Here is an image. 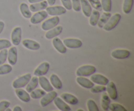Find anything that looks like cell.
Returning <instances> with one entry per match:
<instances>
[{"label": "cell", "instance_id": "cell-11", "mask_svg": "<svg viewBox=\"0 0 134 111\" xmlns=\"http://www.w3.org/2000/svg\"><path fill=\"white\" fill-rule=\"evenodd\" d=\"M22 38V28L20 27H16L13 29L11 33L12 43L14 45H19Z\"/></svg>", "mask_w": 134, "mask_h": 111}, {"label": "cell", "instance_id": "cell-40", "mask_svg": "<svg viewBox=\"0 0 134 111\" xmlns=\"http://www.w3.org/2000/svg\"><path fill=\"white\" fill-rule=\"evenodd\" d=\"M11 46V43L7 39H0V50Z\"/></svg>", "mask_w": 134, "mask_h": 111}, {"label": "cell", "instance_id": "cell-24", "mask_svg": "<svg viewBox=\"0 0 134 111\" xmlns=\"http://www.w3.org/2000/svg\"><path fill=\"white\" fill-rule=\"evenodd\" d=\"M80 2H81V7L84 15L86 17H89L92 11V6L89 3L88 0H80Z\"/></svg>", "mask_w": 134, "mask_h": 111}, {"label": "cell", "instance_id": "cell-43", "mask_svg": "<svg viewBox=\"0 0 134 111\" xmlns=\"http://www.w3.org/2000/svg\"><path fill=\"white\" fill-rule=\"evenodd\" d=\"M10 106V102L8 101H0V111H5L7 108Z\"/></svg>", "mask_w": 134, "mask_h": 111}, {"label": "cell", "instance_id": "cell-19", "mask_svg": "<svg viewBox=\"0 0 134 111\" xmlns=\"http://www.w3.org/2000/svg\"><path fill=\"white\" fill-rule=\"evenodd\" d=\"M38 80H39V83L40 84L41 87L44 91H47V92H49V91H51L53 90V86L51 85V82L48 81V80L45 77L40 76L38 78Z\"/></svg>", "mask_w": 134, "mask_h": 111}, {"label": "cell", "instance_id": "cell-15", "mask_svg": "<svg viewBox=\"0 0 134 111\" xmlns=\"http://www.w3.org/2000/svg\"><path fill=\"white\" fill-rule=\"evenodd\" d=\"M54 103L56 105V107L58 108L60 110L62 111H70L71 110V107L63 100L62 98L56 96L53 100Z\"/></svg>", "mask_w": 134, "mask_h": 111}, {"label": "cell", "instance_id": "cell-46", "mask_svg": "<svg viewBox=\"0 0 134 111\" xmlns=\"http://www.w3.org/2000/svg\"><path fill=\"white\" fill-rule=\"evenodd\" d=\"M27 1L30 3H35L41 2V1H44V0H27Z\"/></svg>", "mask_w": 134, "mask_h": 111}, {"label": "cell", "instance_id": "cell-38", "mask_svg": "<svg viewBox=\"0 0 134 111\" xmlns=\"http://www.w3.org/2000/svg\"><path fill=\"white\" fill-rule=\"evenodd\" d=\"M7 54L8 50H7V48L1 50L0 51V65H3L6 61L7 59Z\"/></svg>", "mask_w": 134, "mask_h": 111}, {"label": "cell", "instance_id": "cell-34", "mask_svg": "<svg viewBox=\"0 0 134 111\" xmlns=\"http://www.w3.org/2000/svg\"><path fill=\"white\" fill-rule=\"evenodd\" d=\"M109 110L111 111H126L125 107L119 103H110Z\"/></svg>", "mask_w": 134, "mask_h": 111}, {"label": "cell", "instance_id": "cell-13", "mask_svg": "<svg viewBox=\"0 0 134 111\" xmlns=\"http://www.w3.org/2000/svg\"><path fill=\"white\" fill-rule=\"evenodd\" d=\"M106 91H107L109 97L113 100H116L118 98V92L115 84L113 82H109L106 87Z\"/></svg>", "mask_w": 134, "mask_h": 111}, {"label": "cell", "instance_id": "cell-20", "mask_svg": "<svg viewBox=\"0 0 134 111\" xmlns=\"http://www.w3.org/2000/svg\"><path fill=\"white\" fill-rule=\"evenodd\" d=\"M48 7V3L47 1H42L41 2L35 3H31V5H30V10H31V12H38L40 11V10H44L46 8Z\"/></svg>", "mask_w": 134, "mask_h": 111}, {"label": "cell", "instance_id": "cell-45", "mask_svg": "<svg viewBox=\"0 0 134 111\" xmlns=\"http://www.w3.org/2000/svg\"><path fill=\"white\" fill-rule=\"evenodd\" d=\"M47 1L48 3V4H49L51 6L54 5L55 3H56V0H47Z\"/></svg>", "mask_w": 134, "mask_h": 111}, {"label": "cell", "instance_id": "cell-35", "mask_svg": "<svg viewBox=\"0 0 134 111\" xmlns=\"http://www.w3.org/2000/svg\"><path fill=\"white\" fill-rule=\"evenodd\" d=\"M13 70V67L9 64H3L0 65V75L8 74Z\"/></svg>", "mask_w": 134, "mask_h": 111}, {"label": "cell", "instance_id": "cell-44", "mask_svg": "<svg viewBox=\"0 0 134 111\" xmlns=\"http://www.w3.org/2000/svg\"><path fill=\"white\" fill-rule=\"evenodd\" d=\"M4 27H5V24H4V22H2V21H0V34L2 33Z\"/></svg>", "mask_w": 134, "mask_h": 111}, {"label": "cell", "instance_id": "cell-1", "mask_svg": "<svg viewBox=\"0 0 134 111\" xmlns=\"http://www.w3.org/2000/svg\"><path fill=\"white\" fill-rule=\"evenodd\" d=\"M96 68L92 65H85L77 69L76 74L78 77H89L96 73Z\"/></svg>", "mask_w": 134, "mask_h": 111}, {"label": "cell", "instance_id": "cell-22", "mask_svg": "<svg viewBox=\"0 0 134 111\" xmlns=\"http://www.w3.org/2000/svg\"><path fill=\"white\" fill-rule=\"evenodd\" d=\"M16 95L24 103H27L30 101V95H29L27 91L22 88H16L15 90Z\"/></svg>", "mask_w": 134, "mask_h": 111}, {"label": "cell", "instance_id": "cell-4", "mask_svg": "<svg viewBox=\"0 0 134 111\" xmlns=\"http://www.w3.org/2000/svg\"><path fill=\"white\" fill-rule=\"evenodd\" d=\"M59 22H60V18L58 16H54L52 18H49L43 22L41 24V28L44 31H48L58 26Z\"/></svg>", "mask_w": 134, "mask_h": 111}, {"label": "cell", "instance_id": "cell-27", "mask_svg": "<svg viewBox=\"0 0 134 111\" xmlns=\"http://www.w3.org/2000/svg\"><path fill=\"white\" fill-rule=\"evenodd\" d=\"M111 103V99L109 97L108 94L104 91L102 95V99H101V106L103 110L107 111L109 110V107Z\"/></svg>", "mask_w": 134, "mask_h": 111}, {"label": "cell", "instance_id": "cell-14", "mask_svg": "<svg viewBox=\"0 0 134 111\" xmlns=\"http://www.w3.org/2000/svg\"><path fill=\"white\" fill-rule=\"evenodd\" d=\"M17 58H18V53H17V48L16 46L10 47L8 51L7 59L9 64L10 65H14L16 63Z\"/></svg>", "mask_w": 134, "mask_h": 111}, {"label": "cell", "instance_id": "cell-33", "mask_svg": "<svg viewBox=\"0 0 134 111\" xmlns=\"http://www.w3.org/2000/svg\"><path fill=\"white\" fill-rule=\"evenodd\" d=\"M102 8L105 12H110L112 9V1L111 0H102L101 1Z\"/></svg>", "mask_w": 134, "mask_h": 111}, {"label": "cell", "instance_id": "cell-31", "mask_svg": "<svg viewBox=\"0 0 134 111\" xmlns=\"http://www.w3.org/2000/svg\"><path fill=\"white\" fill-rule=\"evenodd\" d=\"M133 5V0H124L122 10L125 14H129L132 10Z\"/></svg>", "mask_w": 134, "mask_h": 111}, {"label": "cell", "instance_id": "cell-2", "mask_svg": "<svg viewBox=\"0 0 134 111\" xmlns=\"http://www.w3.org/2000/svg\"><path fill=\"white\" fill-rule=\"evenodd\" d=\"M121 20V15L119 13H115L113 16H111L105 24L103 26V30L105 31H111L113 30Z\"/></svg>", "mask_w": 134, "mask_h": 111}, {"label": "cell", "instance_id": "cell-37", "mask_svg": "<svg viewBox=\"0 0 134 111\" xmlns=\"http://www.w3.org/2000/svg\"><path fill=\"white\" fill-rule=\"evenodd\" d=\"M106 91V87L105 86L103 85H99V86H93L90 88V91L94 94H96V93H101L104 92Z\"/></svg>", "mask_w": 134, "mask_h": 111}, {"label": "cell", "instance_id": "cell-8", "mask_svg": "<svg viewBox=\"0 0 134 111\" xmlns=\"http://www.w3.org/2000/svg\"><path fill=\"white\" fill-rule=\"evenodd\" d=\"M57 93L54 91H49L48 94H46L45 95H43L41 97V99L40 101L41 105L43 107H46L48 104H49L51 102L53 101L54 98L57 96Z\"/></svg>", "mask_w": 134, "mask_h": 111}, {"label": "cell", "instance_id": "cell-7", "mask_svg": "<svg viewBox=\"0 0 134 111\" xmlns=\"http://www.w3.org/2000/svg\"><path fill=\"white\" fill-rule=\"evenodd\" d=\"M111 56L117 60H124L130 56V52L126 49H116L113 51Z\"/></svg>", "mask_w": 134, "mask_h": 111}, {"label": "cell", "instance_id": "cell-16", "mask_svg": "<svg viewBox=\"0 0 134 111\" xmlns=\"http://www.w3.org/2000/svg\"><path fill=\"white\" fill-rule=\"evenodd\" d=\"M52 45L54 47L55 49L58 51V52L61 54H65L67 52V48L63 42L60 40V38L56 37L53 38L52 40Z\"/></svg>", "mask_w": 134, "mask_h": 111}, {"label": "cell", "instance_id": "cell-29", "mask_svg": "<svg viewBox=\"0 0 134 111\" xmlns=\"http://www.w3.org/2000/svg\"><path fill=\"white\" fill-rule=\"evenodd\" d=\"M90 20H89V22L90 24L92 26H95L97 25L99 18L100 17V13L98 10H94L92 11L91 14L90 16Z\"/></svg>", "mask_w": 134, "mask_h": 111}, {"label": "cell", "instance_id": "cell-5", "mask_svg": "<svg viewBox=\"0 0 134 111\" xmlns=\"http://www.w3.org/2000/svg\"><path fill=\"white\" fill-rule=\"evenodd\" d=\"M46 12L51 16H59L66 13V9L62 6H50L46 8Z\"/></svg>", "mask_w": 134, "mask_h": 111}, {"label": "cell", "instance_id": "cell-41", "mask_svg": "<svg viewBox=\"0 0 134 111\" xmlns=\"http://www.w3.org/2000/svg\"><path fill=\"white\" fill-rule=\"evenodd\" d=\"M72 4V9L76 12H79L81 10V2L80 0H71Z\"/></svg>", "mask_w": 134, "mask_h": 111}, {"label": "cell", "instance_id": "cell-30", "mask_svg": "<svg viewBox=\"0 0 134 111\" xmlns=\"http://www.w3.org/2000/svg\"><path fill=\"white\" fill-rule=\"evenodd\" d=\"M111 16V14L110 13V12H104L102 15V16L99 17V20H98V23H97L98 27H100V28H103V26L105 24L106 22L108 21V20L109 19Z\"/></svg>", "mask_w": 134, "mask_h": 111}, {"label": "cell", "instance_id": "cell-18", "mask_svg": "<svg viewBox=\"0 0 134 111\" xmlns=\"http://www.w3.org/2000/svg\"><path fill=\"white\" fill-rule=\"evenodd\" d=\"M22 43L25 48L31 50H37L40 48L39 43L31 39H24L22 40Z\"/></svg>", "mask_w": 134, "mask_h": 111}, {"label": "cell", "instance_id": "cell-3", "mask_svg": "<svg viewBox=\"0 0 134 111\" xmlns=\"http://www.w3.org/2000/svg\"><path fill=\"white\" fill-rule=\"evenodd\" d=\"M31 78V75L30 73H27L24 75L21 76V77H18L16 79L14 80L13 82V87L14 88H22V87H25L29 81L30 80Z\"/></svg>", "mask_w": 134, "mask_h": 111}, {"label": "cell", "instance_id": "cell-21", "mask_svg": "<svg viewBox=\"0 0 134 111\" xmlns=\"http://www.w3.org/2000/svg\"><path fill=\"white\" fill-rule=\"evenodd\" d=\"M76 81L80 86L85 88L90 89L94 86V82L85 77H78L76 78Z\"/></svg>", "mask_w": 134, "mask_h": 111}, {"label": "cell", "instance_id": "cell-17", "mask_svg": "<svg viewBox=\"0 0 134 111\" xmlns=\"http://www.w3.org/2000/svg\"><path fill=\"white\" fill-rule=\"evenodd\" d=\"M63 31V27L61 26H56L54 28L48 30L45 34V37L47 39H52L58 36L62 33Z\"/></svg>", "mask_w": 134, "mask_h": 111}, {"label": "cell", "instance_id": "cell-23", "mask_svg": "<svg viewBox=\"0 0 134 111\" xmlns=\"http://www.w3.org/2000/svg\"><path fill=\"white\" fill-rule=\"evenodd\" d=\"M61 98L64 101L72 105L77 104L79 103L78 99L75 95H73V94H68V93H64L62 94Z\"/></svg>", "mask_w": 134, "mask_h": 111}, {"label": "cell", "instance_id": "cell-32", "mask_svg": "<svg viewBox=\"0 0 134 111\" xmlns=\"http://www.w3.org/2000/svg\"><path fill=\"white\" fill-rule=\"evenodd\" d=\"M46 94L45 91L41 89H35L30 92V97L33 99H40Z\"/></svg>", "mask_w": 134, "mask_h": 111}, {"label": "cell", "instance_id": "cell-26", "mask_svg": "<svg viewBox=\"0 0 134 111\" xmlns=\"http://www.w3.org/2000/svg\"><path fill=\"white\" fill-rule=\"evenodd\" d=\"M38 84H39L38 77H37V76H35V77H33L32 78H31L30 80L29 81L27 84L26 86V90L27 91V92L30 93L31 91L35 90V89L37 87Z\"/></svg>", "mask_w": 134, "mask_h": 111}, {"label": "cell", "instance_id": "cell-10", "mask_svg": "<svg viewBox=\"0 0 134 111\" xmlns=\"http://www.w3.org/2000/svg\"><path fill=\"white\" fill-rule=\"evenodd\" d=\"M50 67L51 66H50L49 63L47 62V61L43 62L35 69L34 72V75L37 76V77L45 75L49 71Z\"/></svg>", "mask_w": 134, "mask_h": 111}, {"label": "cell", "instance_id": "cell-25", "mask_svg": "<svg viewBox=\"0 0 134 111\" xmlns=\"http://www.w3.org/2000/svg\"><path fill=\"white\" fill-rule=\"evenodd\" d=\"M50 81H51V85L56 89L60 90L62 87V82L56 74H51L50 77Z\"/></svg>", "mask_w": 134, "mask_h": 111}, {"label": "cell", "instance_id": "cell-12", "mask_svg": "<svg viewBox=\"0 0 134 111\" xmlns=\"http://www.w3.org/2000/svg\"><path fill=\"white\" fill-rule=\"evenodd\" d=\"M90 80L97 84L103 85V86H106L109 82L108 78L105 76L101 74H94V73L90 77Z\"/></svg>", "mask_w": 134, "mask_h": 111}, {"label": "cell", "instance_id": "cell-47", "mask_svg": "<svg viewBox=\"0 0 134 111\" xmlns=\"http://www.w3.org/2000/svg\"><path fill=\"white\" fill-rule=\"evenodd\" d=\"M13 110L14 111H22V109L20 107H19V106H16V107L13 108Z\"/></svg>", "mask_w": 134, "mask_h": 111}, {"label": "cell", "instance_id": "cell-48", "mask_svg": "<svg viewBox=\"0 0 134 111\" xmlns=\"http://www.w3.org/2000/svg\"><path fill=\"white\" fill-rule=\"evenodd\" d=\"M77 111H84V110L82 109H78L77 110Z\"/></svg>", "mask_w": 134, "mask_h": 111}, {"label": "cell", "instance_id": "cell-39", "mask_svg": "<svg viewBox=\"0 0 134 111\" xmlns=\"http://www.w3.org/2000/svg\"><path fill=\"white\" fill-rule=\"evenodd\" d=\"M88 1L90 4V5L94 7L96 10H100L102 9V4L99 0H88Z\"/></svg>", "mask_w": 134, "mask_h": 111}, {"label": "cell", "instance_id": "cell-9", "mask_svg": "<svg viewBox=\"0 0 134 111\" xmlns=\"http://www.w3.org/2000/svg\"><path fill=\"white\" fill-rule=\"evenodd\" d=\"M63 43L69 48H79L82 46V43L80 39L74 38H68L63 40Z\"/></svg>", "mask_w": 134, "mask_h": 111}, {"label": "cell", "instance_id": "cell-28", "mask_svg": "<svg viewBox=\"0 0 134 111\" xmlns=\"http://www.w3.org/2000/svg\"><path fill=\"white\" fill-rule=\"evenodd\" d=\"M20 10L24 18H30L31 16V12L29 9V7L26 3H22L20 5Z\"/></svg>", "mask_w": 134, "mask_h": 111}, {"label": "cell", "instance_id": "cell-42", "mask_svg": "<svg viewBox=\"0 0 134 111\" xmlns=\"http://www.w3.org/2000/svg\"><path fill=\"white\" fill-rule=\"evenodd\" d=\"M60 1H61L62 5H64V7L65 8L66 10H71L72 4L71 0H60Z\"/></svg>", "mask_w": 134, "mask_h": 111}, {"label": "cell", "instance_id": "cell-6", "mask_svg": "<svg viewBox=\"0 0 134 111\" xmlns=\"http://www.w3.org/2000/svg\"><path fill=\"white\" fill-rule=\"evenodd\" d=\"M48 16V14L45 10H40L31 16L30 18V22L33 24H37L44 20Z\"/></svg>", "mask_w": 134, "mask_h": 111}, {"label": "cell", "instance_id": "cell-36", "mask_svg": "<svg viewBox=\"0 0 134 111\" xmlns=\"http://www.w3.org/2000/svg\"><path fill=\"white\" fill-rule=\"evenodd\" d=\"M87 107L89 111H99V108L96 102L91 99L88 100Z\"/></svg>", "mask_w": 134, "mask_h": 111}]
</instances>
